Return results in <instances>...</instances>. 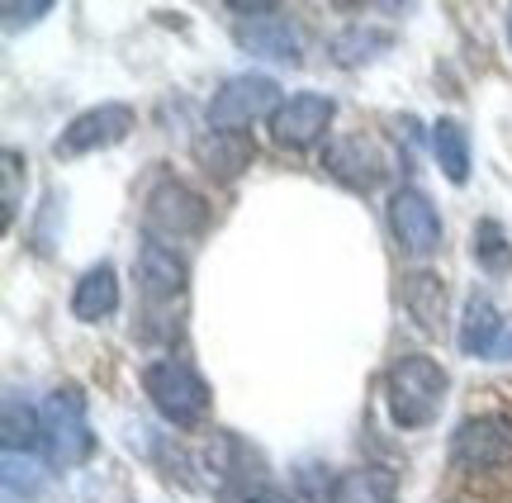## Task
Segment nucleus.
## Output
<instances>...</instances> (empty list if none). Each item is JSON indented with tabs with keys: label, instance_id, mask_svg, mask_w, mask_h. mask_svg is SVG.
I'll return each mask as SVG.
<instances>
[{
	"label": "nucleus",
	"instance_id": "12",
	"mask_svg": "<svg viewBox=\"0 0 512 503\" xmlns=\"http://www.w3.org/2000/svg\"><path fill=\"white\" fill-rule=\"evenodd\" d=\"M503 333H508V323H503V314H498V304L484 290H475V295L465 299V309H460V352L465 356H484V361H494L498 342H503Z\"/></svg>",
	"mask_w": 512,
	"mask_h": 503
},
{
	"label": "nucleus",
	"instance_id": "18",
	"mask_svg": "<svg viewBox=\"0 0 512 503\" xmlns=\"http://www.w3.org/2000/svg\"><path fill=\"white\" fill-rule=\"evenodd\" d=\"M0 442H5V451L34 456V451L43 447V413L29 409L19 394H5V423H0Z\"/></svg>",
	"mask_w": 512,
	"mask_h": 503
},
{
	"label": "nucleus",
	"instance_id": "13",
	"mask_svg": "<svg viewBox=\"0 0 512 503\" xmlns=\"http://www.w3.org/2000/svg\"><path fill=\"white\" fill-rule=\"evenodd\" d=\"M256 157V143L247 133H223V129H209L195 138V162H200L209 176H219V181H233L242 171L252 167Z\"/></svg>",
	"mask_w": 512,
	"mask_h": 503
},
{
	"label": "nucleus",
	"instance_id": "7",
	"mask_svg": "<svg viewBox=\"0 0 512 503\" xmlns=\"http://www.w3.org/2000/svg\"><path fill=\"white\" fill-rule=\"evenodd\" d=\"M456 470H503L512 466V418L508 413H479L465 418L451 437Z\"/></svg>",
	"mask_w": 512,
	"mask_h": 503
},
{
	"label": "nucleus",
	"instance_id": "1",
	"mask_svg": "<svg viewBox=\"0 0 512 503\" xmlns=\"http://www.w3.org/2000/svg\"><path fill=\"white\" fill-rule=\"evenodd\" d=\"M446 371H441L432 356L422 352H403L394 356V366L384 371V399H389V418L403 432L427 428L446 404Z\"/></svg>",
	"mask_w": 512,
	"mask_h": 503
},
{
	"label": "nucleus",
	"instance_id": "20",
	"mask_svg": "<svg viewBox=\"0 0 512 503\" xmlns=\"http://www.w3.org/2000/svg\"><path fill=\"white\" fill-rule=\"evenodd\" d=\"M475 261L489 271V276H508L512 271V247H508L503 224H494V219L475 224Z\"/></svg>",
	"mask_w": 512,
	"mask_h": 503
},
{
	"label": "nucleus",
	"instance_id": "10",
	"mask_svg": "<svg viewBox=\"0 0 512 503\" xmlns=\"http://www.w3.org/2000/svg\"><path fill=\"white\" fill-rule=\"evenodd\" d=\"M332 119H337V100H332V95L299 91V95H290V100L275 110L271 138L280 143V148L304 152V148H313V143L332 129Z\"/></svg>",
	"mask_w": 512,
	"mask_h": 503
},
{
	"label": "nucleus",
	"instance_id": "19",
	"mask_svg": "<svg viewBox=\"0 0 512 503\" xmlns=\"http://www.w3.org/2000/svg\"><path fill=\"white\" fill-rule=\"evenodd\" d=\"M432 152H437V162L451 186L470 181V133L460 129L456 119H437L432 124Z\"/></svg>",
	"mask_w": 512,
	"mask_h": 503
},
{
	"label": "nucleus",
	"instance_id": "2",
	"mask_svg": "<svg viewBox=\"0 0 512 503\" xmlns=\"http://www.w3.org/2000/svg\"><path fill=\"white\" fill-rule=\"evenodd\" d=\"M38 413H43V456H48V466L72 470L81 461H91L95 432L86 423V394L76 385H57Z\"/></svg>",
	"mask_w": 512,
	"mask_h": 503
},
{
	"label": "nucleus",
	"instance_id": "6",
	"mask_svg": "<svg viewBox=\"0 0 512 503\" xmlns=\"http://www.w3.org/2000/svg\"><path fill=\"white\" fill-rule=\"evenodd\" d=\"M233 38H238L242 53L266 57V62H299L304 57V43H299V29L285 10L275 5H233Z\"/></svg>",
	"mask_w": 512,
	"mask_h": 503
},
{
	"label": "nucleus",
	"instance_id": "14",
	"mask_svg": "<svg viewBox=\"0 0 512 503\" xmlns=\"http://www.w3.org/2000/svg\"><path fill=\"white\" fill-rule=\"evenodd\" d=\"M394 499H399V475L389 466L342 470L328 485V503H394Z\"/></svg>",
	"mask_w": 512,
	"mask_h": 503
},
{
	"label": "nucleus",
	"instance_id": "17",
	"mask_svg": "<svg viewBox=\"0 0 512 503\" xmlns=\"http://www.w3.org/2000/svg\"><path fill=\"white\" fill-rule=\"evenodd\" d=\"M403 309L418 318L422 333H441V318H446V285L432 271H413L403 280Z\"/></svg>",
	"mask_w": 512,
	"mask_h": 503
},
{
	"label": "nucleus",
	"instance_id": "5",
	"mask_svg": "<svg viewBox=\"0 0 512 503\" xmlns=\"http://www.w3.org/2000/svg\"><path fill=\"white\" fill-rule=\"evenodd\" d=\"M285 100H280V86H275L271 76H256V72H242V76H228L214 100H209V124L223 133H247L256 119H266L280 110Z\"/></svg>",
	"mask_w": 512,
	"mask_h": 503
},
{
	"label": "nucleus",
	"instance_id": "25",
	"mask_svg": "<svg viewBox=\"0 0 512 503\" xmlns=\"http://www.w3.org/2000/svg\"><path fill=\"white\" fill-rule=\"evenodd\" d=\"M508 34H512V24H508Z\"/></svg>",
	"mask_w": 512,
	"mask_h": 503
},
{
	"label": "nucleus",
	"instance_id": "22",
	"mask_svg": "<svg viewBox=\"0 0 512 503\" xmlns=\"http://www.w3.org/2000/svg\"><path fill=\"white\" fill-rule=\"evenodd\" d=\"M19 209V152H5V224Z\"/></svg>",
	"mask_w": 512,
	"mask_h": 503
},
{
	"label": "nucleus",
	"instance_id": "11",
	"mask_svg": "<svg viewBox=\"0 0 512 503\" xmlns=\"http://www.w3.org/2000/svg\"><path fill=\"white\" fill-rule=\"evenodd\" d=\"M185 285H190V266H185L181 252L147 238L138 247V290H143L147 304H171V299L185 295Z\"/></svg>",
	"mask_w": 512,
	"mask_h": 503
},
{
	"label": "nucleus",
	"instance_id": "24",
	"mask_svg": "<svg viewBox=\"0 0 512 503\" xmlns=\"http://www.w3.org/2000/svg\"><path fill=\"white\" fill-rule=\"evenodd\" d=\"M238 503H290V499H285L280 489H271V485H256V489H247Z\"/></svg>",
	"mask_w": 512,
	"mask_h": 503
},
{
	"label": "nucleus",
	"instance_id": "15",
	"mask_svg": "<svg viewBox=\"0 0 512 503\" xmlns=\"http://www.w3.org/2000/svg\"><path fill=\"white\" fill-rule=\"evenodd\" d=\"M323 167L337 176V181H347L351 190H375L380 181V152L370 148L366 138H342V143H332L328 157H323Z\"/></svg>",
	"mask_w": 512,
	"mask_h": 503
},
{
	"label": "nucleus",
	"instance_id": "21",
	"mask_svg": "<svg viewBox=\"0 0 512 503\" xmlns=\"http://www.w3.org/2000/svg\"><path fill=\"white\" fill-rule=\"evenodd\" d=\"M38 489H43V475H38L34 456L5 451V494H10V503H15V499H34Z\"/></svg>",
	"mask_w": 512,
	"mask_h": 503
},
{
	"label": "nucleus",
	"instance_id": "16",
	"mask_svg": "<svg viewBox=\"0 0 512 503\" xmlns=\"http://www.w3.org/2000/svg\"><path fill=\"white\" fill-rule=\"evenodd\" d=\"M119 309V276H114L110 261H100L91 266L86 276L76 280V295H72V314L81 323H100V318H110Z\"/></svg>",
	"mask_w": 512,
	"mask_h": 503
},
{
	"label": "nucleus",
	"instance_id": "23",
	"mask_svg": "<svg viewBox=\"0 0 512 503\" xmlns=\"http://www.w3.org/2000/svg\"><path fill=\"white\" fill-rule=\"evenodd\" d=\"M53 10V0H38V5H15V0H5V24L10 29H19V24H34V19H43Z\"/></svg>",
	"mask_w": 512,
	"mask_h": 503
},
{
	"label": "nucleus",
	"instance_id": "3",
	"mask_svg": "<svg viewBox=\"0 0 512 503\" xmlns=\"http://www.w3.org/2000/svg\"><path fill=\"white\" fill-rule=\"evenodd\" d=\"M143 390L152 399V409L162 413L171 428H195L209 413V385L200 380L195 366H185L176 356H162L143 371Z\"/></svg>",
	"mask_w": 512,
	"mask_h": 503
},
{
	"label": "nucleus",
	"instance_id": "9",
	"mask_svg": "<svg viewBox=\"0 0 512 503\" xmlns=\"http://www.w3.org/2000/svg\"><path fill=\"white\" fill-rule=\"evenodd\" d=\"M128 129H133V110L119 105V100H105V105H95V110L76 114L72 124L57 133L53 152L57 157H86V152H100V148L124 143Z\"/></svg>",
	"mask_w": 512,
	"mask_h": 503
},
{
	"label": "nucleus",
	"instance_id": "4",
	"mask_svg": "<svg viewBox=\"0 0 512 503\" xmlns=\"http://www.w3.org/2000/svg\"><path fill=\"white\" fill-rule=\"evenodd\" d=\"M209 224V205H204L200 190H190L185 181L166 176L152 186L143 209V228L152 243H176V238H195Z\"/></svg>",
	"mask_w": 512,
	"mask_h": 503
},
{
	"label": "nucleus",
	"instance_id": "8",
	"mask_svg": "<svg viewBox=\"0 0 512 503\" xmlns=\"http://www.w3.org/2000/svg\"><path fill=\"white\" fill-rule=\"evenodd\" d=\"M389 233L403 257H432L441 247V214L418 186H399L389 195Z\"/></svg>",
	"mask_w": 512,
	"mask_h": 503
}]
</instances>
